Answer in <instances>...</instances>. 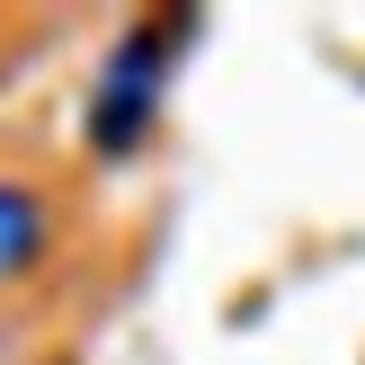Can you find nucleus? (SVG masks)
Instances as JSON below:
<instances>
[{"mask_svg":"<svg viewBox=\"0 0 365 365\" xmlns=\"http://www.w3.org/2000/svg\"><path fill=\"white\" fill-rule=\"evenodd\" d=\"M36 250H45V205H36V187L0 178V277H18Z\"/></svg>","mask_w":365,"mask_h":365,"instance_id":"f03ea898","label":"nucleus"},{"mask_svg":"<svg viewBox=\"0 0 365 365\" xmlns=\"http://www.w3.org/2000/svg\"><path fill=\"white\" fill-rule=\"evenodd\" d=\"M170 36L178 27L143 18V27L107 53L98 98H89V143H98V152H134L143 143V125H152V107H160V81H170Z\"/></svg>","mask_w":365,"mask_h":365,"instance_id":"f257e3e1","label":"nucleus"}]
</instances>
